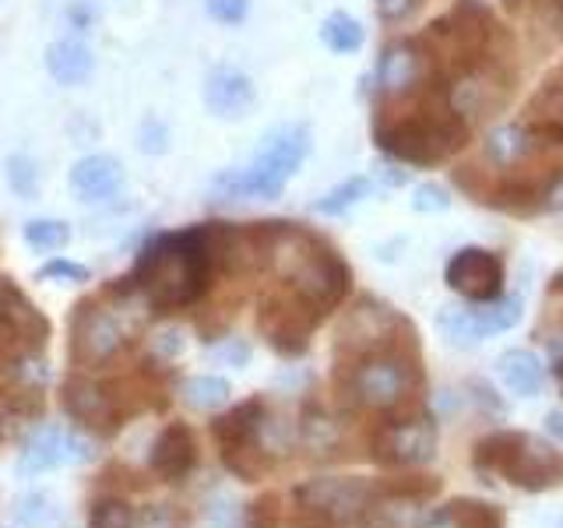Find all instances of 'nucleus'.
<instances>
[{
	"instance_id": "nucleus-1",
	"label": "nucleus",
	"mask_w": 563,
	"mask_h": 528,
	"mask_svg": "<svg viewBox=\"0 0 563 528\" xmlns=\"http://www.w3.org/2000/svg\"><path fill=\"white\" fill-rule=\"evenodd\" d=\"M219 251V229H184V233L155 237L141 251L134 272L128 282L145 289L148 304L158 314H169L176 307L194 304L211 275Z\"/></svg>"
},
{
	"instance_id": "nucleus-2",
	"label": "nucleus",
	"mask_w": 563,
	"mask_h": 528,
	"mask_svg": "<svg viewBox=\"0 0 563 528\" xmlns=\"http://www.w3.org/2000/svg\"><path fill=\"white\" fill-rule=\"evenodd\" d=\"M307 152H310L307 123H286V128H278L264 138V145L254 155L251 166L236 173H222L211 190H216L222 201H240V198L272 201L282 194V187L292 180V173L303 166Z\"/></svg>"
},
{
	"instance_id": "nucleus-3",
	"label": "nucleus",
	"mask_w": 563,
	"mask_h": 528,
	"mask_svg": "<svg viewBox=\"0 0 563 528\" xmlns=\"http://www.w3.org/2000/svg\"><path fill=\"white\" fill-rule=\"evenodd\" d=\"M475 465L489 469L493 475H504L507 483L525 490H545L563 483V454L542 448L539 440L521 433H497L479 444Z\"/></svg>"
},
{
	"instance_id": "nucleus-4",
	"label": "nucleus",
	"mask_w": 563,
	"mask_h": 528,
	"mask_svg": "<svg viewBox=\"0 0 563 528\" xmlns=\"http://www.w3.org/2000/svg\"><path fill=\"white\" fill-rule=\"evenodd\" d=\"M468 128L454 113H412L380 131V148L405 163L430 166L465 145Z\"/></svg>"
},
{
	"instance_id": "nucleus-5",
	"label": "nucleus",
	"mask_w": 563,
	"mask_h": 528,
	"mask_svg": "<svg viewBox=\"0 0 563 528\" xmlns=\"http://www.w3.org/2000/svg\"><path fill=\"white\" fill-rule=\"evenodd\" d=\"M448 286L457 289L468 299H479V304H489V299L500 296L504 286V264L497 261V254L479 251V246H465L448 261Z\"/></svg>"
},
{
	"instance_id": "nucleus-6",
	"label": "nucleus",
	"mask_w": 563,
	"mask_h": 528,
	"mask_svg": "<svg viewBox=\"0 0 563 528\" xmlns=\"http://www.w3.org/2000/svg\"><path fill=\"white\" fill-rule=\"evenodd\" d=\"M123 345V324L110 310L81 307L75 321V360L78 363H106L113 360Z\"/></svg>"
},
{
	"instance_id": "nucleus-7",
	"label": "nucleus",
	"mask_w": 563,
	"mask_h": 528,
	"mask_svg": "<svg viewBox=\"0 0 563 528\" xmlns=\"http://www.w3.org/2000/svg\"><path fill=\"white\" fill-rule=\"evenodd\" d=\"M257 92H254V81L243 75V70L233 67H219L211 70L208 81H205V102L208 110L222 117V120H236L251 113Z\"/></svg>"
},
{
	"instance_id": "nucleus-8",
	"label": "nucleus",
	"mask_w": 563,
	"mask_h": 528,
	"mask_svg": "<svg viewBox=\"0 0 563 528\" xmlns=\"http://www.w3.org/2000/svg\"><path fill=\"white\" fill-rule=\"evenodd\" d=\"M412 374L409 366L401 360H369L356 370V395L369 405H391L395 398L405 395V387H409Z\"/></svg>"
},
{
	"instance_id": "nucleus-9",
	"label": "nucleus",
	"mask_w": 563,
	"mask_h": 528,
	"mask_svg": "<svg viewBox=\"0 0 563 528\" xmlns=\"http://www.w3.org/2000/svg\"><path fill=\"white\" fill-rule=\"evenodd\" d=\"M198 462V444H194V433L184 422H169V427L158 433L155 448H152V472L163 475V480L176 483L194 469Z\"/></svg>"
},
{
	"instance_id": "nucleus-10",
	"label": "nucleus",
	"mask_w": 563,
	"mask_h": 528,
	"mask_svg": "<svg viewBox=\"0 0 563 528\" xmlns=\"http://www.w3.org/2000/svg\"><path fill=\"white\" fill-rule=\"evenodd\" d=\"M123 184V166L113 155H85L70 169V187L81 201H110Z\"/></svg>"
},
{
	"instance_id": "nucleus-11",
	"label": "nucleus",
	"mask_w": 563,
	"mask_h": 528,
	"mask_svg": "<svg viewBox=\"0 0 563 528\" xmlns=\"http://www.w3.org/2000/svg\"><path fill=\"white\" fill-rule=\"evenodd\" d=\"M64 427H40L22 448V458H18V475L22 480H32V475H43L49 469L64 465Z\"/></svg>"
},
{
	"instance_id": "nucleus-12",
	"label": "nucleus",
	"mask_w": 563,
	"mask_h": 528,
	"mask_svg": "<svg viewBox=\"0 0 563 528\" xmlns=\"http://www.w3.org/2000/svg\"><path fill=\"white\" fill-rule=\"evenodd\" d=\"M46 67L60 85H81L88 75H92L96 61H92V50H88L85 43L57 40V43H49V50H46Z\"/></svg>"
},
{
	"instance_id": "nucleus-13",
	"label": "nucleus",
	"mask_w": 563,
	"mask_h": 528,
	"mask_svg": "<svg viewBox=\"0 0 563 528\" xmlns=\"http://www.w3.org/2000/svg\"><path fill=\"white\" fill-rule=\"evenodd\" d=\"M0 317L8 321V331L22 334L25 342H40L46 334V321L32 310V304L11 286V282L0 286Z\"/></svg>"
},
{
	"instance_id": "nucleus-14",
	"label": "nucleus",
	"mask_w": 563,
	"mask_h": 528,
	"mask_svg": "<svg viewBox=\"0 0 563 528\" xmlns=\"http://www.w3.org/2000/svg\"><path fill=\"white\" fill-rule=\"evenodd\" d=\"M64 409L75 419H81V422L110 419V402H106V395L99 392L92 381H81V377L64 384Z\"/></svg>"
},
{
	"instance_id": "nucleus-15",
	"label": "nucleus",
	"mask_w": 563,
	"mask_h": 528,
	"mask_svg": "<svg viewBox=\"0 0 563 528\" xmlns=\"http://www.w3.org/2000/svg\"><path fill=\"white\" fill-rule=\"evenodd\" d=\"M536 148V138L528 134V128H497L486 138V158L497 166H515Z\"/></svg>"
},
{
	"instance_id": "nucleus-16",
	"label": "nucleus",
	"mask_w": 563,
	"mask_h": 528,
	"mask_svg": "<svg viewBox=\"0 0 563 528\" xmlns=\"http://www.w3.org/2000/svg\"><path fill=\"white\" fill-rule=\"evenodd\" d=\"M500 374L518 395H532L542 384V370H539V360L532 356V352H507V356L500 360Z\"/></svg>"
},
{
	"instance_id": "nucleus-17",
	"label": "nucleus",
	"mask_w": 563,
	"mask_h": 528,
	"mask_svg": "<svg viewBox=\"0 0 563 528\" xmlns=\"http://www.w3.org/2000/svg\"><path fill=\"white\" fill-rule=\"evenodd\" d=\"M419 75V61L412 50L405 46H395L384 53L380 61V85L387 88V92H401V88H409Z\"/></svg>"
},
{
	"instance_id": "nucleus-18",
	"label": "nucleus",
	"mask_w": 563,
	"mask_h": 528,
	"mask_svg": "<svg viewBox=\"0 0 563 528\" xmlns=\"http://www.w3.org/2000/svg\"><path fill=\"white\" fill-rule=\"evenodd\" d=\"M321 40L328 43V50L334 53H356L363 46V25L345 11H334L324 18L321 25Z\"/></svg>"
},
{
	"instance_id": "nucleus-19",
	"label": "nucleus",
	"mask_w": 563,
	"mask_h": 528,
	"mask_svg": "<svg viewBox=\"0 0 563 528\" xmlns=\"http://www.w3.org/2000/svg\"><path fill=\"white\" fill-rule=\"evenodd\" d=\"M184 398L190 409H201V413L222 409L229 402V384L222 377H190L184 384Z\"/></svg>"
},
{
	"instance_id": "nucleus-20",
	"label": "nucleus",
	"mask_w": 563,
	"mask_h": 528,
	"mask_svg": "<svg viewBox=\"0 0 563 528\" xmlns=\"http://www.w3.org/2000/svg\"><path fill=\"white\" fill-rule=\"evenodd\" d=\"M369 187H374V184H369L366 176H349L345 184H339V187H334V190H328L324 198L317 201L313 208L321 211V216H342L345 208H352V205H356V201H363V198H366V194H369Z\"/></svg>"
},
{
	"instance_id": "nucleus-21",
	"label": "nucleus",
	"mask_w": 563,
	"mask_h": 528,
	"mask_svg": "<svg viewBox=\"0 0 563 528\" xmlns=\"http://www.w3.org/2000/svg\"><path fill=\"white\" fill-rule=\"evenodd\" d=\"M70 240V226L57 222V219H35L25 226V243L35 246V251H60Z\"/></svg>"
},
{
	"instance_id": "nucleus-22",
	"label": "nucleus",
	"mask_w": 563,
	"mask_h": 528,
	"mask_svg": "<svg viewBox=\"0 0 563 528\" xmlns=\"http://www.w3.org/2000/svg\"><path fill=\"white\" fill-rule=\"evenodd\" d=\"M53 501L46 497V493H22V497L14 501V518L22 521L25 528H46L53 521Z\"/></svg>"
},
{
	"instance_id": "nucleus-23",
	"label": "nucleus",
	"mask_w": 563,
	"mask_h": 528,
	"mask_svg": "<svg viewBox=\"0 0 563 528\" xmlns=\"http://www.w3.org/2000/svg\"><path fill=\"white\" fill-rule=\"evenodd\" d=\"M88 528H134V510L128 501L120 497H106L92 507V518H88Z\"/></svg>"
},
{
	"instance_id": "nucleus-24",
	"label": "nucleus",
	"mask_w": 563,
	"mask_h": 528,
	"mask_svg": "<svg viewBox=\"0 0 563 528\" xmlns=\"http://www.w3.org/2000/svg\"><path fill=\"white\" fill-rule=\"evenodd\" d=\"M8 180L18 194H22V198H32V194L40 190V173H35V163L29 155L8 158Z\"/></svg>"
},
{
	"instance_id": "nucleus-25",
	"label": "nucleus",
	"mask_w": 563,
	"mask_h": 528,
	"mask_svg": "<svg viewBox=\"0 0 563 528\" xmlns=\"http://www.w3.org/2000/svg\"><path fill=\"white\" fill-rule=\"evenodd\" d=\"M278 521H282V507L275 493H264L246 510V528H278Z\"/></svg>"
},
{
	"instance_id": "nucleus-26",
	"label": "nucleus",
	"mask_w": 563,
	"mask_h": 528,
	"mask_svg": "<svg viewBox=\"0 0 563 528\" xmlns=\"http://www.w3.org/2000/svg\"><path fill=\"white\" fill-rule=\"evenodd\" d=\"M246 11H251V0H208V14L225 25L243 22Z\"/></svg>"
},
{
	"instance_id": "nucleus-27",
	"label": "nucleus",
	"mask_w": 563,
	"mask_h": 528,
	"mask_svg": "<svg viewBox=\"0 0 563 528\" xmlns=\"http://www.w3.org/2000/svg\"><path fill=\"white\" fill-rule=\"evenodd\" d=\"M40 278H60V282H75L78 286V282H88V268L75 261H49V264H43Z\"/></svg>"
},
{
	"instance_id": "nucleus-28",
	"label": "nucleus",
	"mask_w": 563,
	"mask_h": 528,
	"mask_svg": "<svg viewBox=\"0 0 563 528\" xmlns=\"http://www.w3.org/2000/svg\"><path fill=\"white\" fill-rule=\"evenodd\" d=\"M412 205H416L419 211H444V208L451 205V198H448V190H444V187H437V184H422V187H416Z\"/></svg>"
},
{
	"instance_id": "nucleus-29",
	"label": "nucleus",
	"mask_w": 563,
	"mask_h": 528,
	"mask_svg": "<svg viewBox=\"0 0 563 528\" xmlns=\"http://www.w3.org/2000/svg\"><path fill=\"white\" fill-rule=\"evenodd\" d=\"M166 128H163V123H158L155 117H148L145 123H141V148H145V152H166Z\"/></svg>"
},
{
	"instance_id": "nucleus-30",
	"label": "nucleus",
	"mask_w": 563,
	"mask_h": 528,
	"mask_svg": "<svg viewBox=\"0 0 563 528\" xmlns=\"http://www.w3.org/2000/svg\"><path fill=\"white\" fill-rule=\"evenodd\" d=\"M377 8L384 18H391V22H398V18H405L412 8H416V0H377Z\"/></svg>"
},
{
	"instance_id": "nucleus-31",
	"label": "nucleus",
	"mask_w": 563,
	"mask_h": 528,
	"mask_svg": "<svg viewBox=\"0 0 563 528\" xmlns=\"http://www.w3.org/2000/svg\"><path fill=\"white\" fill-rule=\"evenodd\" d=\"M158 349L166 352V356H180V349H184V342H180V334H173V331H166L163 334V342H158Z\"/></svg>"
},
{
	"instance_id": "nucleus-32",
	"label": "nucleus",
	"mask_w": 563,
	"mask_h": 528,
	"mask_svg": "<svg viewBox=\"0 0 563 528\" xmlns=\"http://www.w3.org/2000/svg\"><path fill=\"white\" fill-rule=\"evenodd\" d=\"M219 356H225V360H236V363H246V345H225V349H219Z\"/></svg>"
},
{
	"instance_id": "nucleus-33",
	"label": "nucleus",
	"mask_w": 563,
	"mask_h": 528,
	"mask_svg": "<svg viewBox=\"0 0 563 528\" xmlns=\"http://www.w3.org/2000/svg\"><path fill=\"white\" fill-rule=\"evenodd\" d=\"M70 18H75V22L81 25V29H88L96 22V14H88V11H81V8H70Z\"/></svg>"
},
{
	"instance_id": "nucleus-34",
	"label": "nucleus",
	"mask_w": 563,
	"mask_h": 528,
	"mask_svg": "<svg viewBox=\"0 0 563 528\" xmlns=\"http://www.w3.org/2000/svg\"><path fill=\"white\" fill-rule=\"evenodd\" d=\"M507 4H518V0H507Z\"/></svg>"
},
{
	"instance_id": "nucleus-35",
	"label": "nucleus",
	"mask_w": 563,
	"mask_h": 528,
	"mask_svg": "<svg viewBox=\"0 0 563 528\" xmlns=\"http://www.w3.org/2000/svg\"><path fill=\"white\" fill-rule=\"evenodd\" d=\"M0 528H8V525H0Z\"/></svg>"
}]
</instances>
